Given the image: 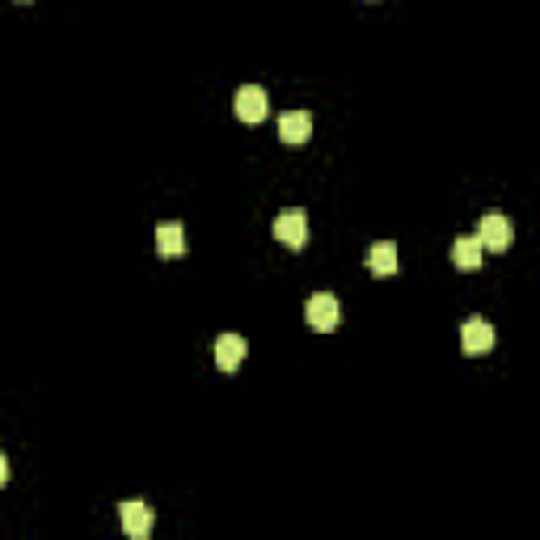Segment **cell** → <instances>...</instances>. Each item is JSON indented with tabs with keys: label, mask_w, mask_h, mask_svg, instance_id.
Instances as JSON below:
<instances>
[{
	"label": "cell",
	"mask_w": 540,
	"mask_h": 540,
	"mask_svg": "<svg viewBox=\"0 0 540 540\" xmlns=\"http://www.w3.org/2000/svg\"><path fill=\"white\" fill-rule=\"evenodd\" d=\"M477 241H482V249H494V254H507L511 241H515V224L507 220V216H498V211H490V216H482V228H477Z\"/></svg>",
	"instance_id": "obj_1"
},
{
	"label": "cell",
	"mask_w": 540,
	"mask_h": 540,
	"mask_svg": "<svg viewBox=\"0 0 540 540\" xmlns=\"http://www.w3.org/2000/svg\"><path fill=\"white\" fill-rule=\"evenodd\" d=\"M304 312H309V325L317 334L338 330V321H342V304H338V296H330V291H317V296L304 304Z\"/></svg>",
	"instance_id": "obj_2"
},
{
	"label": "cell",
	"mask_w": 540,
	"mask_h": 540,
	"mask_svg": "<svg viewBox=\"0 0 540 540\" xmlns=\"http://www.w3.org/2000/svg\"><path fill=\"white\" fill-rule=\"evenodd\" d=\"M232 111L241 122H262L270 114V101H266V89L262 85H241L237 98H232Z\"/></svg>",
	"instance_id": "obj_3"
},
{
	"label": "cell",
	"mask_w": 540,
	"mask_h": 540,
	"mask_svg": "<svg viewBox=\"0 0 540 540\" xmlns=\"http://www.w3.org/2000/svg\"><path fill=\"white\" fill-rule=\"evenodd\" d=\"M275 237L287 245V249H304L309 245V216L304 211H279V220H275Z\"/></svg>",
	"instance_id": "obj_4"
},
{
	"label": "cell",
	"mask_w": 540,
	"mask_h": 540,
	"mask_svg": "<svg viewBox=\"0 0 540 540\" xmlns=\"http://www.w3.org/2000/svg\"><path fill=\"white\" fill-rule=\"evenodd\" d=\"M245 355H249V342H245L241 334H220V338H216V367H220V372L232 376L245 364Z\"/></svg>",
	"instance_id": "obj_5"
},
{
	"label": "cell",
	"mask_w": 540,
	"mask_h": 540,
	"mask_svg": "<svg viewBox=\"0 0 540 540\" xmlns=\"http://www.w3.org/2000/svg\"><path fill=\"white\" fill-rule=\"evenodd\" d=\"M461 346H464V355H485L494 346V325L485 317H469L461 325Z\"/></svg>",
	"instance_id": "obj_6"
},
{
	"label": "cell",
	"mask_w": 540,
	"mask_h": 540,
	"mask_svg": "<svg viewBox=\"0 0 540 540\" xmlns=\"http://www.w3.org/2000/svg\"><path fill=\"white\" fill-rule=\"evenodd\" d=\"M279 140L283 143H309L312 140V114L309 111L279 114Z\"/></svg>",
	"instance_id": "obj_7"
},
{
	"label": "cell",
	"mask_w": 540,
	"mask_h": 540,
	"mask_svg": "<svg viewBox=\"0 0 540 540\" xmlns=\"http://www.w3.org/2000/svg\"><path fill=\"white\" fill-rule=\"evenodd\" d=\"M364 266L372 270V275H380V279L397 275V245H393V241H376V245H367Z\"/></svg>",
	"instance_id": "obj_8"
},
{
	"label": "cell",
	"mask_w": 540,
	"mask_h": 540,
	"mask_svg": "<svg viewBox=\"0 0 540 540\" xmlns=\"http://www.w3.org/2000/svg\"><path fill=\"white\" fill-rule=\"evenodd\" d=\"M156 254L161 258H182L186 254V228L177 220L156 224Z\"/></svg>",
	"instance_id": "obj_9"
},
{
	"label": "cell",
	"mask_w": 540,
	"mask_h": 540,
	"mask_svg": "<svg viewBox=\"0 0 540 540\" xmlns=\"http://www.w3.org/2000/svg\"><path fill=\"white\" fill-rule=\"evenodd\" d=\"M119 519H122V532H127L132 540H143L148 532H153V511L143 507V503H122Z\"/></svg>",
	"instance_id": "obj_10"
},
{
	"label": "cell",
	"mask_w": 540,
	"mask_h": 540,
	"mask_svg": "<svg viewBox=\"0 0 540 540\" xmlns=\"http://www.w3.org/2000/svg\"><path fill=\"white\" fill-rule=\"evenodd\" d=\"M482 241L477 237H456V245H452V262L461 266V270H482Z\"/></svg>",
	"instance_id": "obj_11"
},
{
	"label": "cell",
	"mask_w": 540,
	"mask_h": 540,
	"mask_svg": "<svg viewBox=\"0 0 540 540\" xmlns=\"http://www.w3.org/2000/svg\"><path fill=\"white\" fill-rule=\"evenodd\" d=\"M9 482V461H5V456H0V485Z\"/></svg>",
	"instance_id": "obj_12"
},
{
	"label": "cell",
	"mask_w": 540,
	"mask_h": 540,
	"mask_svg": "<svg viewBox=\"0 0 540 540\" xmlns=\"http://www.w3.org/2000/svg\"><path fill=\"white\" fill-rule=\"evenodd\" d=\"M17 5H30V0H17Z\"/></svg>",
	"instance_id": "obj_13"
}]
</instances>
